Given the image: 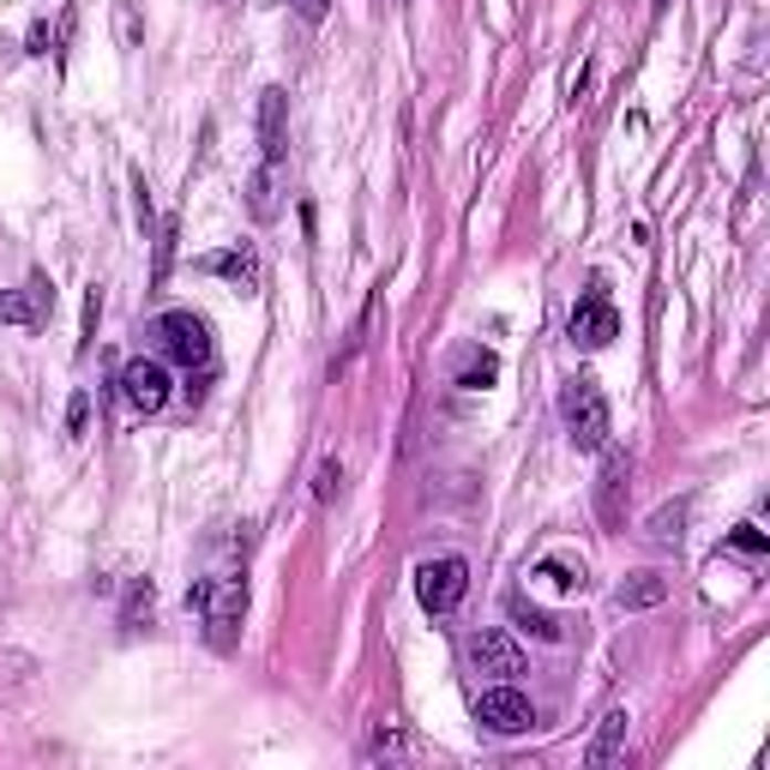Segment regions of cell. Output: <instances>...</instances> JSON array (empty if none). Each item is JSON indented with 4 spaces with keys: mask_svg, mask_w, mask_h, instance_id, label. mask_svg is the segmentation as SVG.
Instances as JSON below:
<instances>
[{
    "mask_svg": "<svg viewBox=\"0 0 770 770\" xmlns=\"http://www.w3.org/2000/svg\"><path fill=\"white\" fill-rule=\"evenodd\" d=\"M283 108H289V91L283 85H266L259 91V150H266L271 163H283Z\"/></svg>",
    "mask_w": 770,
    "mask_h": 770,
    "instance_id": "13",
    "label": "cell"
},
{
    "mask_svg": "<svg viewBox=\"0 0 770 770\" xmlns=\"http://www.w3.org/2000/svg\"><path fill=\"white\" fill-rule=\"evenodd\" d=\"M187 608H199L205 626H211V644H217V651H229V644H236L241 614H247V584H241L236 572L199 578V584L187 590Z\"/></svg>",
    "mask_w": 770,
    "mask_h": 770,
    "instance_id": "1",
    "label": "cell"
},
{
    "mask_svg": "<svg viewBox=\"0 0 770 770\" xmlns=\"http://www.w3.org/2000/svg\"><path fill=\"white\" fill-rule=\"evenodd\" d=\"M49 308H54V289L43 278H31L24 289H7V295H0V325H43Z\"/></svg>",
    "mask_w": 770,
    "mask_h": 770,
    "instance_id": "12",
    "label": "cell"
},
{
    "mask_svg": "<svg viewBox=\"0 0 770 770\" xmlns=\"http://www.w3.org/2000/svg\"><path fill=\"white\" fill-rule=\"evenodd\" d=\"M476 722L488 735H524V728H535V705L518 686H493V693L476 698Z\"/></svg>",
    "mask_w": 770,
    "mask_h": 770,
    "instance_id": "6",
    "label": "cell"
},
{
    "mask_svg": "<svg viewBox=\"0 0 770 770\" xmlns=\"http://www.w3.org/2000/svg\"><path fill=\"white\" fill-rule=\"evenodd\" d=\"M169 266H175V217L157 229V259H150V283H163V278H169Z\"/></svg>",
    "mask_w": 770,
    "mask_h": 770,
    "instance_id": "22",
    "label": "cell"
},
{
    "mask_svg": "<svg viewBox=\"0 0 770 770\" xmlns=\"http://www.w3.org/2000/svg\"><path fill=\"white\" fill-rule=\"evenodd\" d=\"M121 397H127L139 416H157L169 404V367L163 362H127L121 367Z\"/></svg>",
    "mask_w": 770,
    "mask_h": 770,
    "instance_id": "9",
    "label": "cell"
},
{
    "mask_svg": "<svg viewBox=\"0 0 770 770\" xmlns=\"http://www.w3.org/2000/svg\"><path fill=\"white\" fill-rule=\"evenodd\" d=\"M150 614V578H133L127 584V602H121V626H139Z\"/></svg>",
    "mask_w": 770,
    "mask_h": 770,
    "instance_id": "20",
    "label": "cell"
},
{
    "mask_svg": "<svg viewBox=\"0 0 770 770\" xmlns=\"http://www.w3.org/2000/svg\"><path fill=\"white\" fill-rule=\"evenodd\" d=\"M367 752H374V759H404V752H416V747H409V735H404V728H392V722H385Z\"/></svg>",
    "mask_w": 770,
    "mask_h": 770,
    "instance_id": "21",
    "label": "cell"
},
{
    "mask_svg": "<svg viewBox=\"0 0 770 770\" xmlns=\"http://www.w3.org/2000/svg\"><path fill=\"white\" fill-rule=\"evenodd\" d=\"M512 621H518V626H530L535 638H548V644H560V638H566V621H554V614L530 608L524 596H512Z\"/></svg>",
    "mask_w": 770,
    "mask_h": 770,
    "instance_id": "17",
    "label": "cell"
},
{
    "mask_svg": "<svg viewBox=\"0 0 770 770\" xmlns=\"http://www.w3.org/2000/svg\"><path fill=\"white\" fill-rule=\"evenodd\" d=\"M121 43H139V19H133V7H121Z\"/></svg>",
    "mask_w": 770,
    "mask_h": 770,
    "instance_id": "28",
    "label": "cell"
},
{
    "mask_svg": "<svg viewBox=\"0 0 770 770\" xmlns=\"http://www.w3.org/2000/svg\"><path fill=\"white\" fill-rule=\"evenodd\" d=\"M680 535H686V500H674V506H663V512H651V542L656 548H680Z\"/></svg>",
    "mask_w": 770,
    "mask_h": 770,
    "instance_id": "16",
    "label": "cell"
},
{
    "mask_svg": "<svg viewBox=\"0 0 770 770\" xmlns=\"http://www.w3.org/2000/svg\"><path fill=\"white\" fill-rule=\"evenodd\" d=\"M535 578H548V584L554 590H584V566H572V560H542V566H535Z\"/></svg>",
    "mask_w": 770,
    "mask_h": 770,
    "instance_id": "18",
    "label": "cell"
},
{
    "mask_svg": "<svg viewBox=\"0 0 770 770\" xmlns=\"http://www.w3.org/2000/svg\"><path fill=\"white\" fill-rule=\"evenodd\" d=\"M85 422H91V397H85V392H73V404H66V428L85 434Z\"/></svg>",
    "mask_w": 770,
    "mask_h": 770,
    "instance_id": "26",
    "label": "cell"
},
{
    "mask_svg": "<svg viewBox=\"0 0 770 770\" xmlns=\"http://www.w3.org/2000/svg\"><path fill=\"white\" fill-rule=\"evenodd\" d=\"M566 332H572V343H578V350H602V343H614V337H621V313L608 308V295H602V283H596V289H590V295L572 308Z\"/></svg>",
    "mask_w": 770,
    "mask_h": 770,
    "instance_id": "7",
    "label": "cell"
},
{
    "mask_svg": "<svg viewBox=\"0 0 770 770\" xmlns=\"http://www.w3.org/2000/svg\"><path fill=\"white\" fill-rule=\"evenodd\" d=\"M416 596H422V608H428V614H451L464 596H470V566H464L458 554L428 560V566L416 572Z\"/></svg>",
    "mask_w": 770,
    "mask_h": 770,
    "instance_id": "4",
    "label": "cell"
},
{
    "mask_svg": "<svg viewBox=\"0 0 770 770\" xmlns=\"http://www.w3.org/2000/svg\"><path fill=\"white\" fill-rule=\"evenodd\" d=\"M337 488H343V464H337V458H325V464H320V476H313V500L332 506V500H337Z\"/></svg>",
    "mask_w": 770,
    "mask_h": 770,
    "instance_id": "23",
    "label": "cell"
},
{
    "mask_svg": "<svg viewBox=\"0 0 770 770\" xmlns=\"http://www.w3.org/2000/svg\"><path fill=\"white\" fill-rule=\"evenodd\" d=\"M728 542H735L740 554H764V530H759V524H735V535H728Z\"/></svg>",
    "mask_w": 770,
    "mask_h": 770,
    "instance_id": "24",
    "label": "cell"
},
{
    "mask_svg": "<svg viewBox=\"0 0 770 770\" xmlns=\"http://www.w3.org/2000/svg\"><path fill=\"white\" fill-rule=\"evenodd\" d=\"M493 374H500V362H493L488 350H476L470 362H464V374H458V385L464 392H481V385H493Z\"/></svg>",
    "mask_w": 770,
    "mask_h": 770,
    "instance_id": "19",
    "label": "cell"
},
{
    "mask_svg": "<svg viewBox=\"0 0 770 770\" xmlns=\"http://www.w3.org/2000/svg\"><path fill=\"white\" fill-rule=\"evenodd\" d=\"M470 663L488 680H512V674H524V651H518V638L506 626H481L470 638Z\"/></svg>",
    "mask_w": 770,
    "mask_h": 770,
    "instance_id": "8",
    "label": "cell"
},
{
    "mask_svg": "<svg viewBox=\"0 0 770 770\" xmlns=\"http://www.w3.org/2000/svg\"><path fill=\"white\" fill-rule=\"evenodd\" d=\"M283 192H289V163H259L253 181H247V211L259 217V223H271V217L283 211Z\"/></svg>",
    "mask_w": 770,
    "mask_h": 770,
    "instance_id": "10",
    "label": "cell"
},
{
    "mask_svg": "<svg viewBox=\"0 0 770 770\" xmlns=\"http://www.w3.org/2000/svg\"><path fill=\"white\" fill-rule=\"evenodd\" d=\"M150 332H157V350L169 355V362H181V367H211V325H205L192 308L163 313Z\"/></svg>",
    "mask_w": 770,
    "mask_h": 770,
    "instance_id": "3",
    "label": "cell"
},
{
    "mask_svg": "<svg viewBox=\"0 0 770 770\" xmlns=\"http://www.w3.org/2000/svg\"><path fill=\"white\" fill-rule=\"evenodd\" d=\"M199 271H205V278L236 283L241 295H253V289H259V253H253V247H223V253H205Z\"/></svg>",
    "mask_w": 770,
    "mask_h": 770,
    "instance_id": "11",
    "label": "cell"
},
{
    "mask_svg": "<svg viewBox=\"0 0 770 770\" xmlns=\"http://www.w3.org/2000/svg\"><path fill=\"white\" fill-rule=\"evenodd\" d=\"M663 596H668V578L638 572V578H626V584L614 590V608H621V614H638V608H656Z\"/></svg>",
    "mask_w": 770,
    "mask_h": 770,
    "instance_id": "15",
    "label": "cell"
},
{
    "mask_svg": "<svg viewBox=\"0 0 770 770\" xmlns=\"http://www.w3.org/2000/svg\"><path fill=\"white\" fill-rule=\"evenodd\" d=\"M621 752H626V710H608L602 728H596V740H590V752H584V764L590 770H608Z\"/></svg>",
    "mask_w": 770,
    "mask_h": 770,
    "instance_id": "14",
    "label": "cell"
},
{
    "mask_svg": "<svg viewBox=\"0 0 770 770\" xmlns=\"http://www.w3.org/2000/svg\"><path fill=\"white\" fill-rule=\"evenodd\" d=\"M31 54H49V24H31Z\"/></svg>",
    "mask_w": 770,
    "mask_h": 770,
    "instance_id": "29",
    "label": "cell"
},
{
    "mask_svg": "<svg viewBox=\"0 0 770 770\" xmlns=\"http://www.w3.org/2000/svg\"><path fill=\"white\" fill-rule=\"evenodd\" d=\"M560 416H566V434L578 451H602L608 446V397L590 374H578L560 385Z\"/></svg>",
    "mask_w": 770,
    "mask_h": 770,
    "instance_id": "2",
    "label": "cell"
},
{
    "mask_svg": "<svg viewBox=\"0 0 770 770\" xmlns=\"http://www.w3.org/2000/svg\"><path fill=\"white\" fill-rule=\"evenodd\" d=\"M96 308H103V295L91 289V295H85V337H79V350H91V337H96Z\"/></svg>",
    "mask_w": 770,
    "mask_h": 770,
    "instance_id": "27",
    "label": "cell"
},
{
    "mask_svg": "<svg viewBox=\"0 0 770 770\" xmlns=\"http://www.w3.org/2000/svg\"><path fill=\"white\" fill-rule=\"evenodd\" d=\"M289 7H295V19H301V24H325L332 0H289Z\"/></svg>",
    "mask_w": 770,
    "mask_h": 770,
    "instance_id": "25",
    "label": "cell"
},
{
    "mask_svg": "<svg viewBox=\"0 0 770 770\" xmlns=\"http://www.w3.org/2000/svg\"><path fill=\"white\" fill-rule=\"evenodd\" d=\"M626 493H632V458L621 446H602V476H596V518L608 530L626 524Z\"/></svg>",
    "mask_w": 770,
    "mask_h": 770,
    "instance_id": "5",
    "label": "cell"
}]
</instances>
